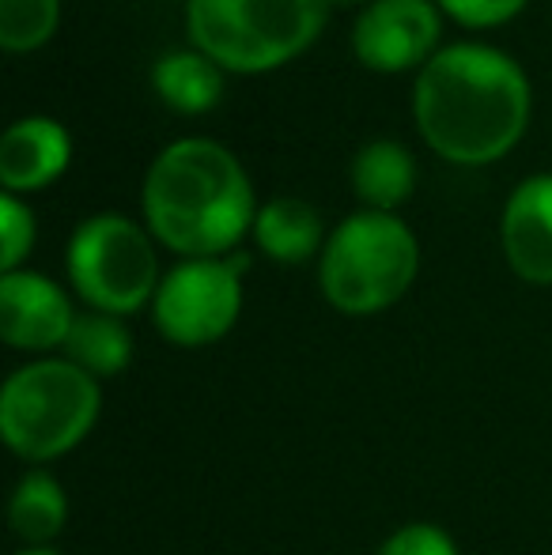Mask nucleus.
<instances>
[{
    "mask_svg": "<svg viewBox=\"0 0 552 555\" xmlns=\"http://www.w3.org/2000/svg\"><path fill=\"white\" fill-rule=\"evenodd\" d=\"M416 129L435 155L485 167L523 140L530 121L526 73L492 46H442L413 83Z\"/></svg>",
    "mask_w": 552,
    "mask_h": 555,
    "instance_id": "f257e3e1",
    "label": "nucleus"
},
{
    "mask_svg": "<svg viewBox=\"0 0 552 555\" xmlns=\"http://www.w3.org/2000/svg\"><path fill=\"white\" fill-rule=\"evenodd\" d=\"M144 223L155 242L190 257H228L254 231V185L223 144L185 137L167 144L144 175Z\"/></svg>",
    "mask_w": 552,
    "mask_h": 555,
    "instance_id": "f03ea898",
    "label": "nucleus"
},
{
    "mask_svg": "<svg viewBox=\"0 0 552 555\" xmlns=\"http://www.w3.org/2000/svg\"><path fill=\"white\" fill-rule=\"evenodd\" d=\"M103 412V386L61 359H35L0 386V439L23 461H57L88 439Z\"/></svg>",
    "mask_w": 552,
    "mask_h": 555,
    "instance_id": "7ed1b4c3",
    "label": "nucleus"
},
{
    "mask_svg": "<svg viewBox=\"0 0 552 555\" xmlns=\"http://www.w3.org/2000/svg\"><path fill=\"white\" fill-rule=\"evenodd\" d=\"M420 272V242L394 212L348 216L325 238L318 257V287L325 302L348 318L383 314L413 287Z\"/></svg>",
    "mask_w": 552,
    "mask_h": 555,
    "instance_id": "20e7f679",
    "label": "nucleus"
},
{
    "mask_svg": "<svg viewBox=\"0 0 552 555\" xmlns=\"http://www.w3.org/2000/svg\"><path fill=\"white\" fill-rule=\"evenodd\" d=\"M330 0H185L197 53L231 73H269L299 57L325 27Z\"/></svg>",
    "mask_w": 552,
    "mask_h": 555,
    "instance_id": "39448f33",
    "label": "nucleus"
},
{
    "mask_svg": "<svg viewBox=\"0 0 552 555\" xmlns=\"http://www.w3.org/2000/svg\"><path fill=\"white\" fill-rule=\"evenodd\" d=\"M68 280L91 310L129 318L159 292V257L152 231L118 212L91 216L68 238Z\"/></svg>",
    "mask_w": 552,
    "mask_h": 555,
    "instance_id": "423d86ee",
    "label": "nucleus"
},
{
    "mask_svg": "<svg viewBox=\"0 0 552 555\" xmlns=\"http://www.w3.org/2000/svg\"><path fill=\"white\" fill-rule=\"evenodd\" d=\"M251 269L246 254L190 257L159 280L152 299L155 330L175 348H208L235 330L243 314V276Z\"/></svg>",
    "mask_w": 552,
    "mask_h": 555,
    "instance_id": "0eeeda50",
    "label": "nucleus"
},
{
    "mask_svg": "<svg viewBox=\"0 0 552 555\" xmlns=\"http://www.w3.org/2000/svg\"><path fill=\"white\" fill-rule=\"evenodd\" d=\"M442 20L432 0H371L352 23V53L375 73L424 68L439 53Z\"/></svg>",
    "mask_w": 552,
    "mask_h": 555,
    "instance_id": "6e6552de",
    "label": "nucleus"
},
{
    "mask_svg": "<svg viewBox=\"0 0 552 555\" xmlns=\"http://www.w3.org/2000/svg\"><path fill=\"white\" fill-rule=\"evenodd\" d=\"M76 310L68 295L42 272L15 269L0 276V336L8 348L53 351L65 348Z\"/></svg>",
    "mask_w": 552,
    "mask_h": 555,
    "instance_id": "1a4fd4ad",
    "label": "nucleus"
},
{
    "mask_svg": "<svg viewBox=\"0 0 552 555\" xmlns=\"http://www.w3.org/2000/svg\"><path fill=\"white\" fill-rule=\"evenodd\" d=\"M500 246L518 280L552 284V175L515 185L500 216Z\"/></svg>",
    "mask_w": 552,
    "mask_h": 555,
    "instance_id": "9d476101",
    "label": "nucleus"
},
{
    "mask_svg": "<svg viewBox=\"0 0 552 555\" xmlns=\"http://www.w3.org/2000/svg\"><path fill=\"white\" fill-rule=\"evenodd\" d=\"M73 159V137L53 117H23L0 137V185L4 193L46 190L65 175Z\"/></svg>",
    "mask_w": 552,
    "mask_h": 555,
    "instance_id": "9b49d317",
    "label": "nucleus"
},
{
    "mask_svg": "<svg viewBox=\"0 0 552 555\" xmlns=\"http://www.w3.org/2000/svg\"><path fill=\"white\" fill-rule=\"evenodd\" d=\"M254 242L261 254L280 264H303L314 254L322 257L325 227L314 205L299 197H277L254 216Z\"/></svg>",
    "mask_w": 552,
    "mask_h": 555,
    "instance_id": "f8f14e48",
    "label": "nucleus"
},
{
    "mask_svg": "<svg viewBox=\"0 0 552 555\" xmlns=\"http://www.w3.org/2000/svg\"><path fill=\"white\" fill-rule=\"evenodd\" d=\"M416 190V163L398 140H371L352 159V193L371 212H394Z\"/></svg>",
    "mask_w": 552,
    "mask_h": 555,
    "instance_id": "ddd939ff",
    "label": "nucleus"
},
{
    "mask_svg": "<svg viewBox=\"0 0 552 555\" xmlns=\"http://www.w3.org/2000/svg\"><path fill=\"white\" fill-rule=\"evenodd\" d=\"M68 521V495L61 480L46 468H30L15 483L8 499V526L27 548H50L53 537H61Z\"/></svg>",
    "mask_w": 552,
    "mask_h": 555,
    "instance_id": "4468645a",
    "label": "nucleus"
},
{
    "mask_svg": "<svg viewBox=\"0 0 552 555\" xmlns=\"http://www.w3.org/2000/svg\"><path fill=\"white\" fill-rule=\"evenodd\" d=\"M152 88L170 111L205 114L223 95V68L197 50H167L152 65Z\"/></svg>",
    "mask_w": 552,
    "mask_h": 555,
    "instance_id": "2eb2a0df",
    "label": "nucleus"
},
{
    "mask_svg": "<svg viewBox=\"0 0 552 555\" xmlns=\"http://www.w3.org/2000/svg\"><path fill=\"white\" fill-rule=\"evenodd\" d=\"M65 359L99 382L118 378L133 363V333L126 330L121 318L103 314V310L76 314L73 333L65 340Z\"/></svg>",
    "mask_w": 552,
    "mask_h": 555,
    "instance_id": "dca6fc26",
    "label": "nucleus"
},
{
    "mask_svg": "<svg viewBox=\"0 0 552 555\" xmlns=\"http://www.w3.org/2000/svg\"><path fill=\"white\" fill-rule=\"evenodd\" d=\"M61 0H0V46L8 53H30L57 30Z\"/></svg>",
    "mask_w": 552,
    "mask_h": 555,
    "instance_id": "f3484780",
    "label": "nucleus"
},
{
    "mask_svg": "<svg viewBox=\"0 0 552 555\" xmlns=\"http://www.w3.org/2000/svg\"><path fill=\"white\" fill-rule=\"evenodd\" d=\"M35 246V212L15 193H0V269L15 272Z\"/></svg>",
    "mask_w": 552,
    "mask_h": 555,
    "instance_id": "a211bd4d",
    "label": "nucleus"
},
{
    "mask_svg": "<svg viewBox=\"0 0 552 555\" xmlns=\"http://www.w3.org/2000/svg\"><path fill=\"white\" fill-rule=\"evenodd\" d=\"M378 555H458V544L442 526L409 521L378 544Z\"/></svg>",
    "mask_w": 552,
    "mask_h": 555,
    "instance_id": "6ab92c4d",
    "label": "nucleus"
},
{
    "mask_svg": "<svg viewBox=\"0 0 552 555\" xmlns=\"http://www.w3.org/2000/svg\"><path fill=\"white\" fill-rule=\"evenodd\" d=\"M439 8L462 27H500L526 8V0H439Z\"/></svg>",
    "mask_w": 552,
    "mask_h": 555,
    "instance_id": "aec40b11",
    "label": "nucleus"
},
{
    "mask_svg": "<svg viewBox=\"0 0 552 555\" xmlns=\"http://www.w3.org/2000/svg\"><path fill=\"white\" fill-rule=\"evenodd\" d=\"M15 555H61V552H53V548H23V552H15Z\"/></svg>",
    "mask_w": 552,
    "mask_h": 555,
    "instance_id": "412c9836",
    "label": "nucleus"
},
{
    "mask_svg": "<svg viewBox=\"0 0 552 555\" xmlns=\"http://www.w3.org/2000/svg\"><path fill=\"white\" fill-rule=\"evenodd\" d=\"M348 4H360V0H330V8H348Z\"/></svg>",
    "mask_w": 552,
    "mask_h": 555,
    "instance_id": "4be33fe9",
    "label": "nucleus"
}]
</instances>
